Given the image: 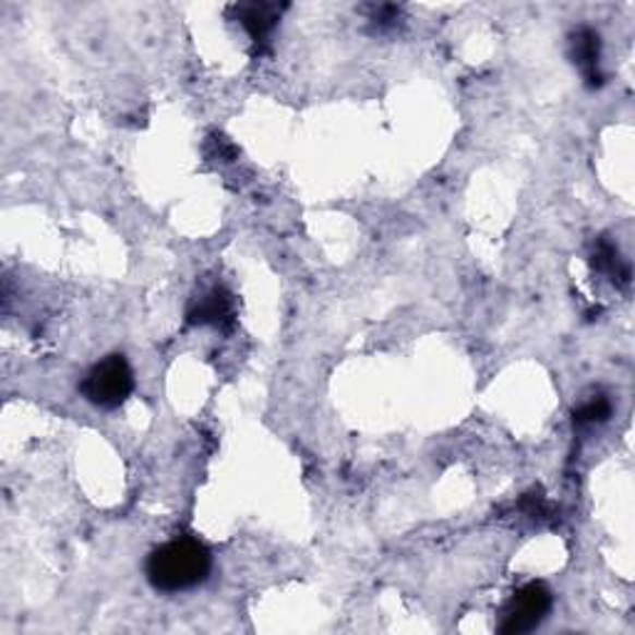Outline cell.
<instances>
[{"label":"cell","mask_w":635,"mask_h":635,"mask_svg":"<svg viewBox=\"0 0 635 635\" xmlns=\"http://www.w3.org/2000/svg\"><path fill=\"white\" fill-rule=\"evenodd\" d=\"M212 574V553L192 537L171 539L147 559L149 584L161 594H184L202 586Z\"/></svg>","instance_id":"cell-1"},{"label":"cell","mask_w":635,"mask_h":635,"mask_svg":"<svg viewBox=\"0 0 635 635\" xmlns=\"http://www.w3.org/2000/svg\"><path fill=\"white\" fill-rule=\"evenodd\" d=\"M134 390V373L124 356H107L105 360L95 362L87 370V375L80 385V393L85 395L87 403L103 410H115L127 403V397Z\"/></svg>","instance_id":"cell-2"},{"label":"cell","mask_w":635,"mask_h":635,"mask_svg":"<svg viewBox=\"0 0 635 635\" xmlns=\"http://www.w3.org/2000/svg\"><path fill=\"white\" fill-rule=\"evenodd\" d=\"M553 606V596L543 584H526L512 596L510 606L504 608V621L499 625V631L504 635H522L537 628L543 623Z\"/></svg>","instance_id":"cell-3"},{"label":"cell","mask_w":635,"mask_h":635,"mask_svg":"<svg viewBox=\"0 0 635 635\" xmlns=\"http://www.w3.org/2000/svg\"><path fill=\"white\" fill-rule=\"evenodd\" d=\"M189 325H214V328H231L233 323V301L229 290L221 286L206 288L194 298L187 313Z\"/></svg>","instance_id":"cell-4"},{"label":"cell","mask_w":635,"mask_h":635,"mask_svg":"<svg viewBox=\"0 0 635 635\" xmlns=\"http://www.w3.org/2000/svg\"><path fill=\"white\" fill-rule=\"evenodd\" d=\"M284 8L286 5H276V3H241V5H233L231 11L236 15V21L241 23V28L249 33L253 45L261 50L263 45L271 43V35H274L276 31Z\"/></svg>","instance_id":"cell-5"},{"label":"cell","mask_w":635,"mask_h":635,"mask_svg":"<svg viewBox=\"0 0 635 635\" xmlns=\"http://www.w3.org/2000/svg\"><path fill=\"white\" fill-rule=\"evenodd\" d=\"M571 56L574 62L584 72V77L588 80V85L598 87L601 85V38L591 28H578L571 35Z\"/></svg>","instance_id":"cell-6"},{"label":"cell","mask_w":635,"mask_h":635,"mask_svg":"<svg viewBox=\"0 0 635 635\" xmlns=\"http://www.w3.org/2000/svg\"><path fill=\"white\" fill-rule=\"evenodd\" d=\"M594 266L596 271H601V274L606 276H611L613 278V284L619 280V284H628L631 280V268H628V263H625L621 259V253L619 249L613 247V243H608V241H598L596 243V251H594Z\"/></svg>","instance_id":"cell-7"},{"label":"cell","mask_w":635,"mask_h":635,"mask_svg":"<svg viewBox=\"0 0 635 635\" xmlns=\"http://www.w3.org/2000/svg\"><path fill=\"white\" fill-rule=\"evenodd\" d=\"M613 412V405L606 395H596L591 400L584 403L574 415V422L578 428H591V424H603Z\"/></svg>","instance_id":"cell-8"},{"label":"cell","mask_w":635,"mask_h":635,"mask_svg":"<svg viewBox=\"0 0 635 635\" xmlns=\"http://www.w3.org/2000/svg\"><path fill=\"white\" fill-rule=\"evenodd\" d=\"M370 21H373L380 31L395 28V25L400 23V8L397 5H378V8H373V13H370Z\"/></svg>","instance_id":"cell-9"}]
</instances>
